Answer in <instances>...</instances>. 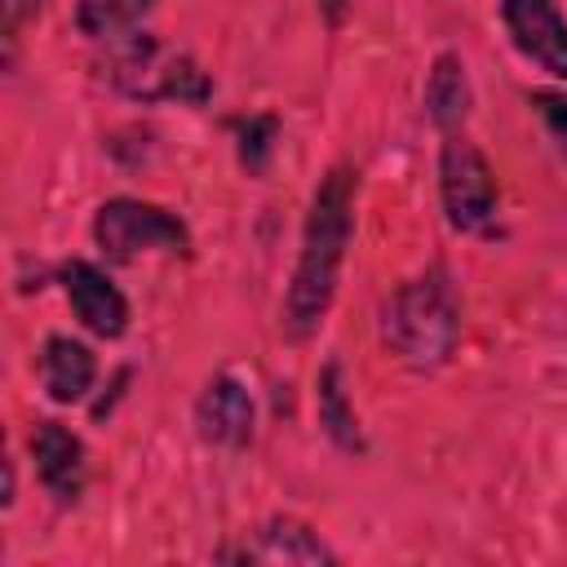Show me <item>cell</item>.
Listing matches in <instances>:
<instances>
[{
	"label": "cell",
	"instance_id": "2e32d148",
	"mask_svg": "<svg viewBox=\"0 0 567 567\" xmlns=\"http://www.w3.org/2000/svg\"><path fill=\"white\" fill-rule=\"evenodd\" d=\"M532 106H536V115L545 120V128H549V137L558 142V151L567 155V93H558V89H536V93H532Z\"/></svg>",
	"mask_w": 567,
	"mask_h": 567
},
{
	"label": "cell",
	"instance_id": "5bb4252c",
	"mask_svg": "<svg viewBox=\"0 0 567 567\" xmlns=\"http://www.w3.org/2000/svg\"><path fill=\"white\" fill-rule=\"evenodd\" d=\"M151 4L155 0H80L75 4V27L89 40H120L151 13Z\"/></svg>",
	"mask_w": 567,
	"mask_h": 567
},
{
	"label": "cell",
	"instance_id": "6da1fadb",
	"mask_svg": "<svg viewBox=\"0 0 567 567\" xmlns=\"http://www.w3.org/2000/svg\"><path fill=\"white\" fill-rule=\"evenodd\" d=\"M350 217H354V168L337 164L315 186L306 230H301V257L284 297V332L292 341H306L310 332H319V323L332 310L346 244H350Z\"/></svg>",
	"mask_w": 567,
	"mask_h": 567
},
{
	"label": "cell",
	"instance_id": "3957f363",
	"mask_svg": "<svg viewBox=\"0 0 567 567\" xmlns=\"http://www.w3.org/2000/svg\"><path fill=\"white\" fill-rule=\"evenodd\" d=\"M111 80H115V89H124L128 97H142V102H186V106H199L213 93L208 71L190 53H168L146 31L120 35V44L111 53Z\"/></svg>",
	"mask_w": 567,
	"mask_h": 567
},
{
	"label": "cell",
	"instance_id": "4fadbf2b",
	"mask_svg": "<svg viewBox=\"0 0 567 567\" xmlns=\"http://www.w3.org/2000/svg\"><path fill=\"white\" fill-rule=\"evenodd\" d=\"M425 115L443 128V133H456L470 115V75H465V62L456 53H439L430 75H425Z\"/></svg>",
	"mask_w": 567,
	"mask_h": 567
},
{
	"label": "cell",
	"instance_id": "9c48e42d",
	"mask_svg": "<svg viewBox=\"0 0 567 567\" xmlns=\"http://www.w3.org/2000/svg\"><path fill=\"white\" fill-rule=\"evenodd\" d=\"M31 461L44 492L58 505H71L84 492V443L62 421H35L31 430Z\"/></svg>",
	"mask_w": 567,
	"mask_h": 567
},
{
	"label": "cell",
	"instance_id": "8992f818",
	"mask_svg": "<svg viewBox=\"0 0 567 567\" xmlns=\"http://www.w3.org/2000/svg\"><path fill=\"white\" fill-rule=\"evenodd\" d=\"M501 18L527 62L554 80H567V18L554 0H501Z\"/></svg>",
	"mask_w": 567,
	"mask_h": 567
},
{
	"label": "cell",
	"instance_id": "e0dca14e",
	"mask_svg": "<svg viewBox=\"0 0 567 567\" xmlns=\"http://www.w3.org/2000/svg\"><path fill=\"white\" fill-rule=\"evenodd\" d=\"M40 9H44V0H4V35H13V27L27 22Z\"/></svg>",
	"mask_w": 567,
	"mask_h": 567
},
{
	"label": "cell",
	"instance_id": "7a4b0ae2",
	"mask_svg": "<svg viewBox=\"0 0 567 567\" xmlns=\"http://www.w3.org/2000/svg\"><path fill=\"white\" fill-rule=\"evenodd\" d=\"M381 346L412 372H434L456 354L461 341V301L443 266L399 284L377 310Z\"/></svg>",
	"mask_w": 567,
	"mask_h": 567
},
{
	"label": "cell",
	"instance_id": "30bf717a",
	"mask_svg": "<svg viewBox=\"0 0 567 567\" xmlns=\"http://www.w3.org/2000/svg\"><path fill=\"white\" fill-rule=\"evenodd\" d=\"M248 563H284V567H332L337 554L319 540V532L301 518H288V514H275L257 527L252 545H244Z\"/></svg>",
	"mask_w": 567,
	"mask_h": 567
},
{
	"label": "cell",
	"instance_id": "5b68a950",
	"mask_svg": "<svg viewBox=\"0 0 567 567\" xmlns=\"http://www.w3.org/2000/svg\"><path fill=\"white\" fill-rule=\"evenodd\" d=\"M439 195H443V213L461 235H474L492 221L496 213V177L487 155L465 137V133H447L443 151H439Z\"/></svg>",
	"mask_w": 567,
	"mask_h": 567
},
{
	"label": "cell",
	"instance_id": "8fae6325",
	"mask_svg": "<svg viewBox=\"0 0 567 567\" xmlns=\"http://www.w3.org/2000/svg\"><path fill=\"white\" fill-rule=\"evenodd\" d=\"M40 381L53 403H80L97 381V359L75 337H49L40 354Z\"/></svg>",
	"mask_w": 567,
	"mask_h": 567
},
{
	"label": "cell",
	"instance_id": "52a82bcc",
	"mask_svg": "<svg viewBox=\"0 0 567 567\" xmlns=\"http://www.w3.org/2000/svg\"><path fill=\"white\" fill-rule=\"evenodd\" d=\"M58 279H62V292H66L75 319H80L93 337H102V341L124 337V328H128V301H124V292H120L93 261H80V257L62 261Z\"/></svg>",
	"mask_w": 567,
	"mask_h": 567
},
{
	"label": "cell",
	"instance_id": "9a60e30c",
	"mask_svg": "<svg viewBox=\"0 0 567 567\" xmlns=\"http://www.w3.org/2000/svg\"><path fill=\"white\" fill-rule=\"evenodd\" d=\"M275 137H279L275 115H252V120H244V124H239V164H244L248 173H261L266 159H270V151H275Z\"/></svg>",
	"mask_w": 567,
	"mask_h": 567
},
{
	"label": "cell",
	"instance_id": "ba28073f",
	"mask_svg": "<svg viewBox=\"0 0 567 567\" xmlns=\"http://www.w3.org/2000/svg\"><path fill=\"white\" fill-rule=\"evenodd\" d=\"M252 421H257V408L248 385L226 372L213 377L195 399V434L213 447H244L252 439Z\"/></svg>",
	"mask_w": 567,
	"mask_h": 567
},
{
	"label": "cell",
	"instance_id": "277c9868",
	"mask_svg": "<svg viewBox=\"0 0 567 567\" xmlns=\"http://www.w3.org/2000/svg\"><path fill=\"white\" fill-rule=\"evenodd\" d=\"M93 239L111 261H137L146 252H186L190 235L177 213L146 204V199H106L93 217Z\"/></svg>",
	"mask_w": 567,
	"mask_h": 567
},
{
	"label": "cell",
	"instance_id": "ac0fdd59",
	"mask_svg": "<svg viewBox=\"0 0 567 567\" xmlns=\"http://www.w3.org/2000/svg\"><path fill=\"white\" fill-rule=\"evenodd\" d=\"M346 9H350V0H319V13H323V22H328V27H341Z\"/></svg>",
	"mask_w": 567,
	"mask_h": 567
},
{
	"label": "cell",
	"instance_id": "7c38bea8",
	"mask_svg": "<svg viewBox=\"0 0 567 567\" xmlns=\"http://www.w3.org/2000/svg\"><path fill=\"white\" fill-rule=\"evenodd\" d=\"M315 412H319V430L341 452H363V430H359V416L346 399V372L337 359H328L315 377Z\"/></svg>",
	"mask_w": 567,
	"mask_h": 567
}]
</instances>
